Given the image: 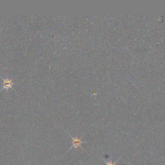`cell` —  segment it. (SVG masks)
Here are the masks:
<instances>
[{"label":"cell","instance_id":"obj_1","mask_svg":"<svg viewBox=\"0 0 165 165\" xmlns=\"http://www.w3.org/2000/svg\"><path fill=\"white\" fill-rule=\"evenodd\" d=\"M0 77H1L3 81V86L2 89L0 90V91H2L4 89H5V90H8L9 89H13V86L14 85V83H13V80L14 78L10 79V78H3L2 75H0Z\"/></svg>","mask_w":165,"mask_h":165},{"label":"cell","instance_id":"obj_2","mask_svg":"<svg viewBox=\"0 0 165 165\" xmlns=\"http://www.w3.org/2000/svg\"><path fill=\"white\" fill-rule=\"evenodd\" d=\"M71 138L72 139V147L70 148L72 149V148H78V147H81H81V144L83 143V142H85L84 141H81V138H78V137H73L70 136Z\"/></svg>","mask_w":165,"mask_h":165},{"label":"cell","instance_id":"obj_3","mask_svg":"<svg viewBox=\"0 0 165 165\" xmlns=\"http://www.w3.org/2000/svg\"><path fill=\"white\" fill-rule=\"evenodd\" d=\"M120 159V158H119ZM119 159L116 162H112V159H110L109 161H107V160H106V159H102L105 162V163H106V165H116V162H117V161H119Z\"/></svg>","mask_w":165,"mask_h":165}]
</instances>
